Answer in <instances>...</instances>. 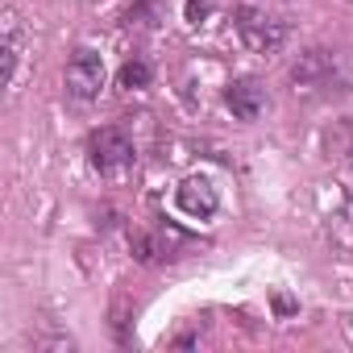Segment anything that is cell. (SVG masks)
Segmentation results:
<instances>
[{"instance_id": "7a4b0ae2", "label": "cell", "mask_w": 353, "mask_h": 353, "mask_svg": "<svg viewBox=\"0 0 353 353\" xmlns=\"http://www.w3.org/2000/svg\"><path fill=\"white\" fill-rule=\"evenodd\" d=\"M133 137L121 129V125H104V129H96L92 137H88V158H92V166L100 170V174H117V170H125L129 162H133Z\"/></svg>"}, {"instance_id": "277c9868", "label": "cell", "mask_w": 353, "mask_h": 353, "mask_svg": "<svg viewBox=\"0 0 353 353\" xmlns=\"http://www.w3.org/2000/svg\"><path fill=\"white\" fill-rule=\"evenodd\" d=\"M174 208H179L188 221H212L216 208H221V196L204 174H192V179H183L174 188Z\"/></svg>"}, {"instance_id": "6da1fadb", "label": "cell", "mask_w": 353, "mask_h": 353, "mask_svg": "<svg viewBox=\"0 0 353 353\" xmlns=\"http://www.w3.org/2000/svg\"><path fill=\"white\" fill-rule=\"evenodd\" d=\"M233 30L245 42V50H254V54H274L291 38V26L283 17H274L266 9H254V5H237L233 9Z\"/></svg>"}, {"instance_id": "8992f818", "label": "cell", "mask_w": 353, "mask_h": 353, "mask_svg": "<svg viewBox=\"0 0 353 353\" xmlns=\"http://www.w3.org/2000/svg\"><path fill=\"white\" fill-rule=\"evenodd\" d=\"M225 104L237 121H258L266 112V88L258 79H233L225 88Z\"/></svg>"}, {"instance_id": "3957f363", "label": "cell", "mask_w": 353, "mask_h": 353, "mask_svg": "<svg viewBox=\"0 0 353 353\" xmlns=\"http://www.w3.org/2000/svg\"><path fill=\"white\" fill-rule=\"evenodd\" d=\"M67 92L75 100H96L100 88H104V59L92 50V46H79L71 59H67Z\"/></svg>"}, {"instance_id": "52a82bcc", "label": "cell", "mask_w": 353, "mask_h": 353, "mask_svg": "<svg viewBox=\"0 0 353 353\" xmlns=\"http://www.w3.org/2000/svg\"><path fill=\"white\" fill-rule=\"evenodd\" d=\"M121 88H129V92H141V88H150V79H154V71H150V63L145 59H129L125 67H121Z\"/></svg>"}, {"instance_id": "5b68a950", "label": "cell", "mask_w": 353, "mask_h": 353, "mask_svg": "<svg viewBox=\"0 0 353 353\" xmlns=\"http://www.w3.org/2000/svg\"><path fill=\"white\" fill-rule=\"evenodd\" d=\"M336 79V59L328 54V50H303L299 54V63L291 67V83H295V92L303 88V92H316V88H328Z\"/></svg>"}, {"instance_id": "ba28073f", "label": "cell", "mask_w": 353, "mask_h": 353, "mask_svg": "<svg viewBox=\"0 0 353 353\" xmlns=\"http://www.w3.org/2000/svg\"><path fill=\"white\" fill-rule=\"evenodd\" d=\"M324 145H328V154L349 158V154H353V121H336V125L324 133Z\"/></svg>"}, {"instance_id": "9c48e42d", "label": "cell", "mask_w": 353, "mask_h": 353, "mask_svg": "<svg viewBox=\"0 0 353 353\" xmlns=\"http://www.w3.org/2000/svg\"><path fill=\"white\" fill-rule=\"evenodd\" d=\"M208 13H212V0H188V21L192 26H200Z\"/></svg>"}]
</instances>
